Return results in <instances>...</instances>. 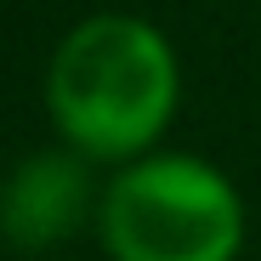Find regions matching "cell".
<instances>
[{"label": "cell", "instance_id": "3", "mask_svg": "<svg viewBox=\"0 0 261 261\" xmlns=\"http://www.w3.org/2000/svg\"><path fill=\"white\" fill-rule=\"evenodd\" d=\"M97 210H102V188L91 182L85 153H74V148L29 153L0 182V239L12 250L40 255L85 227H97Z\"/></svg>", "mask_w": 261, "mask_h": 261}, {"label": "cell", "instance_id": "2", "mask_svg": "<svg viewBox=\"0 0 261 261\" xmlns=\"http://www.w3.org/2000/svg\"><path fill=\"white\" fill-rule=\"evenodd\" d=\"M97 239L114 261H233L244 199L210 159L142 153L102 188Z\"/></svg>", "mask_w": 261, "mask_h": 261}, {"label": "cell", "instance_id": "1", "mask_svg": "<svg viewBox=\"0 0 261 261\" xmlns=\"http://www.w3.org/2000/svg\"><path fill=\"white\" fill-rule=\"evenodd\" d=\"M182 97L170 40L125 12L85 17L68 29L46 68V114L63 148L91 165H130L153 153Z\"/></svg>", "mask_w": 261, "mask_h": 261}]
</instances>
